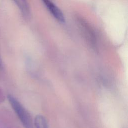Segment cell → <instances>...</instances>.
I'll list each match as a JSON object with an SVG mask.
<instances>
[{
  "mask_svg": "<svg viewBox=\"0 0 128 128\" xmlns=\"http://www.w3.org/2000/svg\"><path fill=\"white\" fill-rule=\"evenodd\" d=\"M8 98L24 126L25 128H33V122L30 115L21 103L12 95H8Z\"/></svg>",
  "mask_w": 128,
  "mask_h": 128,
  "instance_id": "6da1fadb",
  "label": "cell"
},
{
  "mask_svg": "<svg viewBox=\"0 0 128 128\" xmlns=\"http://www.w3.org/2000/svg\"><path fill=\"white\" fill-rule=\"evenodd\" d=\"M77 20L78 21V24L86 38L92 45L93 46H95L96 44V37L92 27L84 19L78 18Z\"/></svg>",
  "mask_w": 128,
  "mask_h": 128,
  "instance_id": "7a4b0ae2",
  "label": "cell"
},
{
  "mask_svg": "<svg viewBox=\"0 0 128 128\" xmlns=\"http://www.w3.org/2000/svg\"><path fill=\"white\" fill-rule=\"evenodd\" d=\"M46 8L52 16L59 22L64 23L65 18L61 10L50 0H42Z\"/></svg>",
  "mask_w": 128,
  "mask_h": 128,
  "instance_id": "3957f363",
  "label": "cell"
},
{
  "mask_svg": "<svg viewBox=\"0 0 128 128\" xmlns=\"http://www.w3.org/2000/svg\"><path fill=\"white\" fill-rule=\"evenodd\" d=\"M20 11L22 16L26 19H29L30 17V10L27 0H13Z\"/></svg>",
  "mask_w": 128,
  "mask_h": 128,
  "instance_id": "277c9868",
  "label": "cell"
},
{
  "mask_svg": "<svg viewBox=\"0 0 128 128\" xmlns=\"http://www.w3.org/2000/svg\"><path fill=\"white\" fill-rule=\"evenodd\" d=\"M34 125L36 128H48L47 121L44 117L38 115L34 120Z\"/></svg>",
  "mask_w": 128,
  "mask_h": 128,
  "instance_id": "5b68a950",
  "label": "cell"
},
{
  "mask_svg": "<svg viewBox=\"0 0 128 128\" xmlns=\"http://www.w3.org/2000/svg\"><path fill=\"white\" fill-rule=\"evenodd\" d=\"M4 100V95L2 93V92L1 90H0V102H2Z\"/></svg>",
  "mask_w": 128,
  "mask_h": 128,
  "instance_id": "8992f818",
  "label": "cell"
},
{
  "mask_svg": "<svg viewBox=\"0 0 128 128\" xmlns=\"http://www.w3.org/2000/svg\"><path fill=\"white\" fill-rule=\"evenodd\" d=\"M2 66V61H1V58L0 56V68H1Z\"/></svg>",
  "mask_w": 128,
  "mask_h": 128,
  "instance_id": "52a82bcc",
  "label": "cell"
}]
</instances>
